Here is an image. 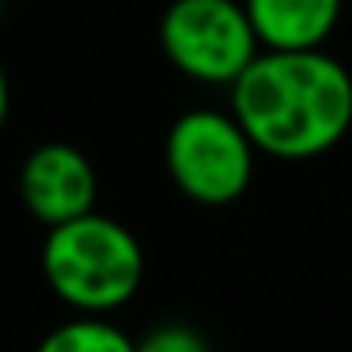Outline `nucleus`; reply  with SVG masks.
Returning a JSON list of instances; mask_svg holds the SVG:
<instances>
[{"mask_svg":"<svg viewBox=\"0 0 352 352\" xmlns=\"http://www.w3.org/2000/svg\"><path fill=\"white\" fill-rule=\"evenodd\" d=\"M228 110L258 152L303 163L352 129V76L326 50H261L231 84Z\"/></svg>","mask_w":352,"mask_h":352,"instance_id":"nucleus-1","label":"nucleus"},{"mask_svg":"<svg viewBox=\"0 0 352 352\" xmlns=\"http://www.w3.org/2000/svg\"><path fill=\"white\" fill-rule=\"evenodd\" d=\"M42 276L76 314H114L144 284V250L125 223L87 212L46 231Z\"/></svg>","mask_w":352,"mask_h":352,"instance_id":"nucleus-2","label":"nucleus"},{"mask_svg":"<svg viewBox=\"0 0 352 352\" xmlns=\"http://www.w3.org/2000/svg\"><path fill=\"white\" fill-rule=\"evenodd\" d=\"M258 144L231 110L193 107L167 129L163 160L170 182L197 205H231L254 182Z\"/></svg>","mask_w":352,"mask_h":352,"instance_id":"nucleus-3","label":"nucleus"},{"mask_svg":"<svg viewBox=\"0 0 352 352\" xmlns=\"http://www.w3.org/2000/svg\"><path fill=\"white\" fill-rule=\"evenodd\" d=\"M160 46L182 76L212 87H231L265 50L243 0H170Z\"/></svg>","mask_w":352,"mask_h":352,"instance_id":"nucleus-4","label":"nucleus"},{"mask_svg":"<svg viewBox=\"0 0 352 352\" xmlns=\"http://www.w3.org/2000/svg\"><path fill=\"white\" fill-rule=\"evenodd\" d=\"M19 197L38 223L61 228L69 220L95 212L99 178H95L91 160L76 144L50 140L34 148L19 167Z\"/></svg>","mask_w":352,"mask_h":352,"instance_id":"nucleus-5","label":"nucleus"},{"mask_svg":"<svg viewBox=\"0 0 352 352\" xmlns=\"http://www.w3.org/2000/svg\"><path fill=\"white\" fill-rule=\"evenodd\" d=\"M265 50H322L344 0H243Z\"/></svg>","mask_w":352,"mask_h":352,"instance_id":"nucleus-6","label":"nucleus"},{"mask_svg":"<svg viewBox=\"0 0 352 352\" xmlns=\"http://www.w3.org/2000/svg\"><path fill=\"white\" fill-rule=\"evenodd\" d=\"M34 352H137V341L107 314H76L50 329Z\"/></svg>","mask_w":352,"mask_h":352,"instance_id":"nucleus-7","label":"nucleus"},{"mask_svg":"<svg viewBox=\"0 0 352 352\" xmlns=\"http://www.w3.org/2000/svg\"><path fill=\"white\" fill-rule=\"evenodd\" d=\"M137 352H208V344L193 326L167 322V326L148 329V333L137 341Z\"/></svg>","mask_w":352,"mask_h":352,"instance_id":"nucleus-8","label":"nucleus"},{"mask_svg":"<svg viewBox=\"0 0 352 352\" xmlns=\"http://www.w3.org/2000/svg\"><path fill=\"white\" fill-rule=\"evenodd\" d=\"M8 110H12V87H8L4 69H0V129H4V122H8Z\"/></svg>","mask_w":352,"mask_h":352,"instance_id":"nucleus-9","label":"nucleus"}]
</instances>
